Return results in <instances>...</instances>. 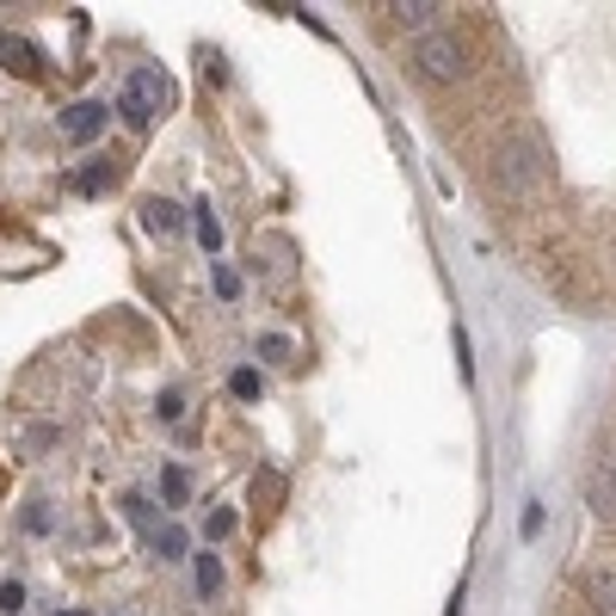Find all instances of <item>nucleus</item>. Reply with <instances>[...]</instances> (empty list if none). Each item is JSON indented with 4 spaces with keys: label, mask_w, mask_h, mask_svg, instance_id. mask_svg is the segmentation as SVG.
<instances>
[{
    "label": "nucleus",
    "mask_w": 616,
    "mask_h": 616,
    "mask_svg": "<svg viewBox=\"0 0 616 616\" xmlns=\"http://www.w3.org/2000/svg\"><path fill=\"white\" fill-rule=\"evenodd\" d=\"M253 499H265L260 512H277V499H284V481H277V475H260V481H253Z\"/></svg>",
    "instance_id": "ddd939ff"
},
{
    "label": "nucleus",
    "mask_w": 616,
    "mask_h": 616,
    "mask_svg": "<svg viewBox=\"0 0 616 616\" xmlns=\"http://www.w3.org/2000/svg\"><path fill=\"white\" fill-rule=\"evenodd\" d=\"M549 185V148H542L537 130H518V136H499L487 154V191L506 204H524L537 198Z\"/></svg>",
    "instance_id": "f257e3e1"
},
{
    "label": "nucleus",
    "mask_w": 616,
    "mask_h": 616,
    "mask_svg": "<svg viewBox=\"0 0 616 616\" xmlns=\"http://www.w3.org/2000/svg\"><path fill=\"white\" fill-rule=\"evenodd\" d=\"M123 512H130V518H136V524H148V518H154V506H148V499H136V493L123 499Z\"/></svg>",
    "instance_id": "a211bd4d"
},
{
    "label": "nucleus",
    "mask_w": 616,
    "mask_h": 616,
    "mask_svg": "<svg viewBox=\"0 0 616 616\" xmlns=\"http://www.w3.org/2000/svg\"><path fill=\"white\" fill-rule=\"evenodd\" d=\"M56 616H80V610H56Z\"/></svg>",
    "instance_id": "412c9836"
},
{
    "label": "nucleus",
    "mask_w": 616,
    "mask_h": 616,
    "mask_svg": "<svg viewBox=\"0 0 616 616\" xmlns=\"http://www.w3.org/2000/svg\"><path fill=\"white\" fill-rule=\"evenodd\" d=\"M469 44H462L457 31H426V37H414V75L431 80V87H457V80H469Z\"/></svg>",
    "instance_id": "f03ea898"
},
{
    "label": "nucleus",
    "mask_w": 616,
    "mask_h": 616,
    "mask_svg": "<svg viewBox=\"0 0 616 616\" xmlns=\"http://www.w3.org/2000/svg\"><path fill=\"white\" fill-rule=\"evenodd\" d=\"M19 604H25V592H19V585H0V610H19Z\"/></svg>",
    "instance_id": "aec40b11"
},
{
    "label": "nucleus",
    "mask_w": 616,
    "mask_h": 616,
    "mask_svg": "<svg viewBox=\"0 0 616 616\" xmlns=\"http://www.w3.org/2000/svg\"><path fill=\"white\" fill-rule=\"evenodd\" d=\"M234 530V512H210V537H229Z\"/></svg>",
    "instance_id": "6ab92c4d"
},
{
    "label": "nucleus",
    "mask_w": 616,
    "mask_h": 616,
    "mask_svg": "<svg viewBox=\"0 0 616 616\" xmlns=\"http://www.w3.org/2000/svg\"><path fill=\"white\" fill-rule=\"evenodd\" d=\"M106 179H118V167H87V173H80V191H99V185H106Z\"/></svg>",
    "instance_id": "dca6fc26"
},
{
    "label": "nucleus",
    "mask_w": 616,
    "mask_h": 616,
    "mask_svg": "<svg viewBox=\"0 0 616 616\" xmlns=\"http://www.w3.org/2000/svg\"><path fill=\"white\" fill-rule=\"evenodd\" d=\"M142 222H148L154 234H179L185 210H179V204H167V198H148V204H142Z\"/></svg>",
    "instance_id": "1a4fd4ad"
},
{
    "label": "nucleus",
    "mask_w": 616,
    "mask_h": 616,
    "mask_svg": "<svg viewBox=\"0 0 616 616\" xmlns=\"http://www.w3.org/2000/svg\"><path fill=\"white\" fill-rule=\"evenodd\" d=\"M161 487H167V499H173V506H185V493H191V481H185V469H167V475H161Z\"/></svg>",
    "instance_id": "4468645a"
},
{
    "label": "nucleus",
    "mask_w": 616,
    "mask_h": 616,
    "mask_svg": "<svg viewBox=\"0 0 616 616\" xmlns=\"http://www.w3.org/2000/svg\"><path fill=\"white\" fill-rule=\"evenodd\" d=\"M167 99H173V87L161 68H130V80H123V118L136 123V130H148L167 111Z\"/></svg>",
    "instance_id": "7ed1b4c3"
},
{
    "label": "nucleus",
    "mask_w": 616,
    "mask_h": 616,
    "mask_svg": "<svg viewBox=\"0 0 616 616\" xmlns=\"http://www.w3.org/2000/svg\"><path fill=\"white\" fill-rule=\"evenodd\" d=\"M0 62H7L19 80H37V75H44V56H37L25 37H7V44H0Z\"/></svg>",
    "instance_id": "0eeeda50"
},
{
    "label": "nucleus",
    "mask_w": 616,
    "mask_h": 616,
    "mask_svg": "<svg viewBox=\"0 0 616 616\" xmlns=\"http://www.w3.org/2000/svg\"><path fill=\"white\" fill-rule=\"evenodd\" d=\"M585 506L616 512V419L598 431V457H592V469H585Z\"/></svg>",
    "instance_id": "20e7f679"
},
{
    "label": "nucleus",
    "mask_w": 616,
    "mask_h": 616,
    "mask_svg": "<svg viewBox=\"0 0 616 616\" xmlns=\"http://www.w3.org/2000/svg\"><path fill=\"white\" fill-rule=\"evenodd\" d=\"M260 352H265V358H290V339H284V333H265Z\"/></svg>",
    "instance_id": "f3484780"
},
{
    "label": "nucleus",
    "mask_w": 616,
    "mask_h": 616,
    "mask_svg": "<svg viewBox=\"0 0 616 616\" xmlns=\"http://www.w3.org/2000/svg\"><path fill=\"white\" fill-rule=\"evenodd\" d=\"M234 395H241V400H253V395H260V370H234Z\"/></svg>",
    "instance_id": "2eb2a0df"
},
{
    "label": "nucleus",
    "mask_w": 616,
    "mask_h": 616,
    "mask_svg": "<svg viewBox=\"0 0 616 616\" xmlns=\"http://www.w3.org/2000/svg\"><path fill=\"white\" fill-rule=\"evenodd\" d=\"M376 13L388 19V25H400V31H438V13H450V7H438V0H388V7H376Z\"/></svg>",
    "instance_id": "39448f33"
},
{
    "label": "nucleus",
    "mask_w": 616,
    "mask_h": 616,
    "mask_svg": "<svg viewBox=\"0 0 616 616\" xmlns=\"http://www.w3.org/2000/svg\"><path fill=\"white\" fill-rule=\"evenodd\" d=\"M154 554H161V561H179V554H185V537L173 530V524H167V530H154Z\"/></svg>",
    "instance_id": "9b49d317"
},
{
    "label": "nucleus",
    "mask_w": 616,
    "mask_h": 616,
    "mask_svg": "<svg viewBox=\"0 0 616 616\" xmlns=\"http://www.w3.org/2000/svg\"><path fill=\"white\" fill-rule=\"evenodd\" d=\"M216 585H222V561H216V554H198V592L210 598Z\"/></svg>",
    "instance_id": "f8f14e48"
},
{
    "label": "nucleus",
    "mask_w": 616,
    "mask_h": 616,
    "mask_svg": "<svg viewBox=\"0 0 616 616\" xmlns=\"http://www.w3.org/2000/svg\"><path fill=\"white\" fill-rule=\"evenodd\" d=\"M99 130H106V106H92V99L68 106V118H62V136H68V142H92Z\"/></svg>",
    "instance_id": "423d86ee"
},
{
    "label": "nucleus",
    "mask_w": 616,
    "mask_h": 616,
    "mask_svg": "<svg viewBox=\"0 0 616 616\" xmlns=\"http://www.w3.org/2000/svg\"><path fill=\"white\" fill-rule=\"evenodd\" d=\"M198 241H204V253H216V246H222V222H216L210 204H198Z\"/></svg>",
    "instance_id": "9d476101"
},
{
    "label": "nucleus",
    "mask_w": 616,
    "mask_h": 616,
    "mask_svg": "<svg viewBox=\"0 0 616 616\" xmlns=\"http://www.w3.org/2000/svg\"><path fill=\"white\" fill-rule=\"evenodd\" d=\"M585 604H592V616H616V573H585Z\"/></svg>",
    "instance_id": "6e6552de"
}]
</instances>
